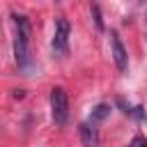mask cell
<instances>
[{"mask_svg": "<svg viewBox=\"0 0 147 147\" xmlns=\"http://www.w3.org/2000/svg\"><path fill=\"white\" fill-rule=\"evenodd\" d=\"M117 106H119V108H124V113H126V115H131V113H133V108H131V106H129V103H126L122 96L117 99Z\"/></svg>", "mask_w": 147, "mask_h": 147, "instance_id": "cell-9", "label": "cell"}, {"mask_svg": "<svg viewBox=\"0 0 147 147\" xmlns=\"http://www.w3.org/2000/svg\"><path fill=\"white\" fill-rule=\"evenodd\" d=\"M51 115L57 126H64L69 122V96L62 87L51 90Z\"/></svg>", "mask_w": 147, "mask_h": 147, "instance_id": "cell-2", "label": "cell"}, {"mask_svg": "<svg viewBox=\"0 0 147 147\" xmlns=\"http://www.w3.org/2000/svg\"><path fill=\"white\" fill-rule=\"evenodd\" d=\"M129 147H147V140L142 138V136H136L133 140H131V145Z\"/></svg>", "mask_w": 147, "mask_h": 147, "instance_id": "cell-8", "label": "cell"}, {"mask_svg": "<svg viewBox=\"0 0 147 147\" xmlns=\"http://www.w3.org/2000/svg\"><path fill=\"white\" fill-rule=\"evenodd\" d=\"M108 115H110V106L108 103H96L90 113V124H99V122L108 119Z\"/></svg>", "mask_w": 147, "mask_h": 147, "instance_id": "cell-6", "label": "cell"}, {"mask_svg": "<svg viewBox=\"0 0 147 147\" xmlns=\"http://www.w3.org/2000/svg\"><path fill=\"white\" fill-rule=\"evenodd\" d=\"M92 18H94V25H96L99 30H106V25H103V16H101L99 5H92Z\"/></svg>", "mask_w": 147, "mask_h": 147, "instance_id": "cell-7", "label": "cell"}, {"mask_svg": "<svg viewBox=\"0 0 147 147\" xmlns=\"http://www.w3.org/2000/svg\"><path fill=\"white\" fill-rule=\"evenodd\" d=\"M145 25H147V14H145Z\"/></svg>", "mask_w": 147, "mask_h": 147, "instance_id": "cell-11", "label": "cell"}, {"mask_svg": "<svg viewBox=\"0 0 147 147\" xmlns=\"http://www.w3.org/2000/svg\"><path fill=\"white\" fill-rule=\"evenodd\" d=\"M110 48H113V60H115L117 69L124 74V71L129 69V55H126V48H124L119 34H117L115 30H110Z\"/></svg>", "mask_w": 147, "mask_h": 147, "instance_id": "cell-4", "label": "cell"}, {"mask_svg": "<svg viewBox=\"0 0 147 147\" xmlns=\"http://www.w3.org/2000/svg\"><path fill=\"white\" fill-rule=\"evenodd\" d=\"M131 115H133V117H136V119H145V113H142V106H136V108H133V113H131Z\"/></svg>", "mask_w": 147, "mask_h": 147, "instance_id": "cell-10", "label": "cell"}, {"mask_svg": "<svg viewBox=\"0 0 147 147\" xmlns=\"http://www.w3.org/2000/svg\"><path fill=\"white\" fill-rule=\"evenodd\" d=\"M78 133H80L83 147H99V131L94 129V124L83 122V124L78 126Z\"/></svg>", "mask_w": 147, "mask_h": 147, "instance_id": "cell-5", "label": "cell"}, {"mask_svg": "<svg viewBox=\"0 0 147 147\" xmlns=\"http://www.w3.org/2000/svg\"><path fill=\"white\" fill-rule=\"evenodd\" d=\"M69 21L64 16H57L55 21V32H53V51L60 55L69 53Z\"/></svg>", "mask_w": 147, "mask_h": 147, "instance_id": "cell-3", "label": "cell"}, {"mask_svg": "<svg viewBox=\"0 0 147 147\" xmlns=\"http://www.w3.org/2000/svg\"><path fill=\"white\" fill-rule=\"evenodd\" d=\"M14 25H16V37H14V55L18 69H28L30 64V21L23 14H11Z\"/></svg>", "mask_w": 147, "mask_h": 147, "instance_id": "cell-1", "label": "cell"}]
</instances>
